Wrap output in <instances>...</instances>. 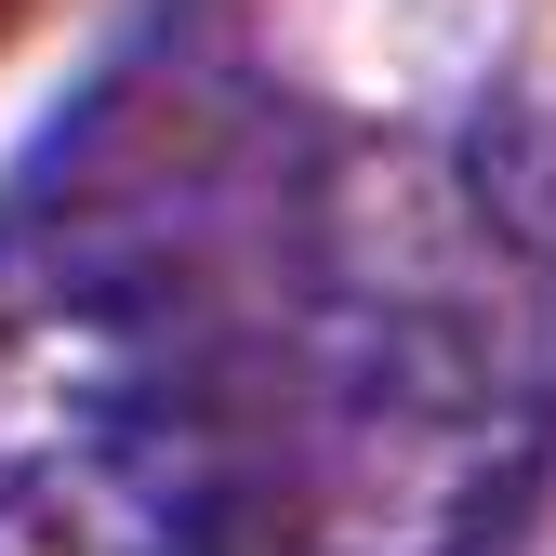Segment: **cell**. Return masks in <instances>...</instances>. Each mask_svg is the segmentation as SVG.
<instances>
[{
  "label": "cell",
  "mask_w": 556,
  "mask_h": 556,
  "mask_svg": "<svg viewBox=\"0 0 556 556\" xmlns=\"http://www.w3.org/2000/svg\"><path fill=\"white\" fill-rule=\"evenodd\" d=\"M0 556H226L186 305L93 226L0 239Z\"/></svg>",
  "instance_id": "2"
},
{
  "label": "cell",
  "mask_w": 556,
  "mask_h": 556,
  "mask_svg": "<svg viewBox=\"0 0 556 556\" xmlns=\"http://www.w3.org/2000/svg\"><path fill=\"white\" fill-rule=\"evenodd\" d=\"M556 451V252L451 147H344L305 199L318 556H504Z\"/></svg>",
  "instance_id": "1"
}]
</instances>
